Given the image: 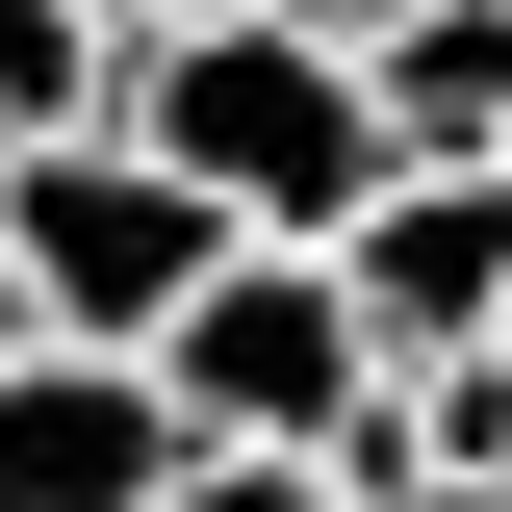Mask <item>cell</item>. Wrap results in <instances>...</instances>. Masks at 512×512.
<instances>
[{"label":"cell","instance_id":"obj_5","mask_svg":"<svg viewBox=\"0 0 512 512\" xmlns=\"http://www.w3.org/2000/svg\"><path fill=\"white\" fill-rule=\"evenodd\" d=\"M180 461H205V410L128 359V333H26V359H0V512H154Z\"/></svg>","mask_w":512,"mask_h":512},{"label":"cell","instance_id":"obj_6","mask_svg":"<svg viewBox=\"0 0 512 512\" xmlns=\"http://www.w3.org/2000/svg\"><path fill=\"white\" fill-rule=\"evenodd\" d=\"M359 77L410 154H512V0H410V26H359Z\"/></svg>","mask_w":512,"mask_h":512},{"label":"cell","instance_id":"obj_11","mask_svg":"<svg viewBox=\"0 0 512 512\" xmlns=\"http://www.w3.org/2000/svg\"><path fill=\"white\" fill-rule=\"evenodd\" d=\"M436 512H512V487H436Z\"/></svg>","mask_w":512,"mask_h":512},{"label":"cell","instance_id":"obj_9","mask_svg":"<svg viewBox=\"0 0 512 512\" xmlns=\"http://www.w3.org/2000/svg\"><path fill=\"white\" fill-rule=\"evenodd\" d=\"M26 333H52V282H26V256H0V359H26Z\"/></svg>","mask_w":512,"mask_h":512},{"label":"cell","instance_id":"obj_10","mask_svg":"<svg viewBox=\"0 0 512 512\" xmlns=\"http://www.w3.org/2000/svg\"><path fill=\"white\" fill-rule=\"evenodd\" d=\"M308 26H410V0H308Z\"/></svg>","mask_w":512,"mask_h":512},{"label":"cell","instance_id":"obj_2","mask_svg":"<svg viewBox=\"0 0 512 512\" xmlns=\"http://www.w3.org/2000/svg\"><path fill=\"white\" fill-rule=\"evenodd\" d=\"M0 256L52 282V333H128V359H154L180 282L231 256V205H205L154 128H52V154H0Z\"/></svg>","mask_w":512,"mask_h":512},{"label":"cell","instance_id":"obj_12","mask_svg":"<svg viewBox=\"0 0 512 512\" xmlns=\"http://www.w3.org/2000/svg\"><path fill=\"white\" fill-rule=\"evenodd\" d=\"M128 26H154V0H128Z\"/></svg>","mask_w":512,"mask_h":512},{"label":"cell","instance_id":"obj_3","mask_svg":"<svg viewBox=\"0 0 512 512\" xmlns=\"http://www.w3.org/2000/svg\"><path fill=\"white\" fill-rule=\"evenodd\" d=\"M154 384H180L205 436H308L333 461V410L384 384V333H359V282H333V231H231L180 282V333H154Z\"/></svg>","mask_w":512,"mask_h":512},{"label":"cell","instance_id":"obj_1","mask_svg":"<svg viewBox=\"0 0 512 512\" xmlns=\"http://www.w3.org/2000/svg\"><path fill=\"white\" fill-rule=\"evenodd\" d=\"M128 128H154L231 231H359V180L410 154V128H384V77H359V26H308V0L128 26Z\"/></svg>","mask_w":512,"mask_h":512},{"label":"cell","instance_id":"obj_4","mask_svg":"<svg viewBox=\"0 0 512 512\" xmlns=\"http://www.w3.org/2000/svg\"><path fill=\"white\" fill-rule=\"evenodd\" d=\"M333 282H359L384 359H487L512 333V154H384L359 231H333Z\"/></svg>","mask_w":512,"mask_h":512},{"label":"cell","instance_id":"obj_8","mask_svg":"<svg viewBox=\"0 0 512 512\" xmlns=\"http://www.w3.org/2000/svg\"><path fill=\"white\" fill-rule=\"evenodd\" d=\"M154 512H359V487H333L308 436H205V461H180V487H154Z\"/></svg>","mask_w":512,"mask_h":512},{"label":"cell","instance_id":"obj_7","mask_svg":"<svg viewBox=\"0 0 512 512\" xmlns=\"http://www.w3.org/2000/svg\"><path fill=\"white\" fill-rule=\"evenodd\" d=\"M128 128V0H0V154Z\"/></svg>","mask_w":512,"mask_h":512}]
</instances>
